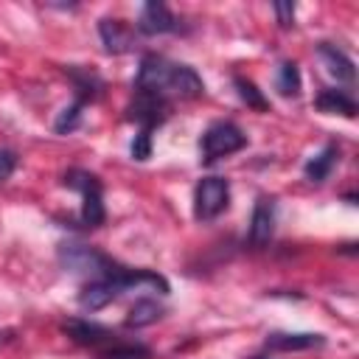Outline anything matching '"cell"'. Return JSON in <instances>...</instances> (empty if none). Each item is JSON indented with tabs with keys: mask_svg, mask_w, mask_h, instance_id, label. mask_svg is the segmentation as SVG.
Returning a JSON list of instances; mask_svg holds the SVG:
<instances>
[{
	"mask_svg": "<svg viewBox=\"0 0 359 359\" xmlns=\"http://www.w3.org/2000/svg\"><path fill=\"white\" fill-rule=\"evenodd\" d=\"M135 90L165 101V95L196 98V95H202L205 84H202V79L196 76L194 67L177 65V62H168V59L151 53V56H146L140 62V70H137V79H135Z\"/></svg>",
	"mask_w": 359,
	"mask_h": 359,
	"instance_id": "6da1fadb",
	"label": "cell"
},
{
	"mask_svg": "<svg viewBox=\"0 0 359 359\" xmlns=\"http://www.w3.org/2000/svg\"><path fill=\"white\" fill-rule=\"evenodd\" d=\"M59 261H62L65 269H70L76 275H90V280H98V278L109 275L118 266L104 252H98L93 247H84V244H62Z\"/></svg>",
	"mask_w": 359,
	"mask_h": 359,
	"instance_id": "7a4b0ae2",
	"label": "cell"
},
{
	"mask_svg": "<svg viewBox=\"0 0 359 359\" xmlns=\"http://www.w3.org/2000/svg\"><path fill=\"white\" fill-rule=\"evenodd\" d=\"M244 146H247V135L236 123H230V121L210 123L205 129V135H202V143H199L205 163H213L219 157H227V154H233V151H238Z\"/></svg>",
	"mask_w": 359,
	"mask_h": 359,
	"instance_id": "3957f363",
	"label": "cell"
},
{
	"mask_svg": "<svg viewBox=\"0 0 359 359\" xmlns=\"http://www.w3.org/2000/svg\"><path fill=\"white\" fill-rule=\"evenodd\" d=\"M65 185L81 191V219H84V224L98 227L104 222V216H107L104 213V202H101V182H98V177L90 174V171L73 168V171L65 174Z\"/></svg>",
	"mask_w": 359,
	"mask_h": 359,
	"instance_id": "277c9868",
	"label": "cell"
},
{
	"mask_svg": "<svg viewBox=\"0 0 359 359\" xmlns=\"http://www.w3.org/2000/svg\"><path fill=\"white\" fill-rule=\"evenodd\" d=\"M230 202V185L222 177H205L194 191V216L202 222L216 219Z\"/></svg>",
	"mask_w": 359,
	"mask_h": 359,
	"instance_id": "5b68a950",
	"label": "cell"
},
{
	"mask_svg": "<svg viewBox=\"0 0 359 359\" xmlns=\"http://www.w3.org/2000/svg\"><path fill=\"white\" fill-rule=\"evenodd\" d=\"M62 331H65L73 342L90 345V348H112V345L118 342L109 328H104V325H98V323H90V320H79V317L67 320V323L62 325Z\"/></svg>",
	"mask_w": 359,
	"mask_h": 359,
	"instance_id": "8992f818",
	"label": "cell"
},
{
	"mask_svg": "<svg viewBox=\"0 0 359 359\" xmlns=\"http://www.w3.org/2000/svg\"><path fill=\"white\" fill-rule=\"evenodd\" d=\"M165 115H168V104L163 98H154L146 93H137L135 101L126 107V118L137 121L140 129H154L160 121H165Z\"/></svg>",
	"mask_w": 359,
	"mask_h": 359,
	"instance_id": "52a82bcc",
	"label": "cell"
},
{
	"mask_svg": "<svg viewBox=\"0 0 359 359\" xmlns=\"http://www.w3.org/2000/svg\"><path fill=\"white\" fill-rule=\"evenodd\" d=\"M275 233V202L261 196L252 208V219H250V244L252 247H264L269 244Z\"/></svg>",
	"mask_w": 359,
	"mask_h": 359,
	"instance_id": "ba28073f",
	"label": "cell"
},
{
	"mask_svg": "<svg viewBox=\"0 0 359 359\" xmlns=\"http://www.w3.org/2000/svg\"><path fill=\"white\" fill-rule=\"evenodd\" d=\"M137 31H140V34H149V36L177 31V17H174L163 3H146V6L140 8Z\"/></svg>",
	"mask_w": 359,
	"mask_h": 359,
	"instance_id": "9c48e42d",
	"label": "cell"
},
{
	"mask_svg": "<svg viewBox=\"0 0 359 359\" xmlns=\"http://www.w3.org/2000/svg\"><path fill=\"white\" fill-rule=\"evenodd\" d=\"M98 34H101V42L107 48V53H126L135 42V34L132 28L123 22V20H101L98 22Z\"/></svg>",
	"mask_w": 359,
	"mask_h": 359,
	"instance_id": "30bf717a",
	"label": "cell"
},
{
	"mask_svg": "<svg viewBox=\"0 0 359 359\" xmlns=\"http://www.w3.org/2000/svg\"><path fill=\"white\" fill-rule=\"evenodd\" d=\"M314 345H323L320 334H280V331H275L266 337L269 351H306Z\"/></svg>",
	"mask_w": 359,
	"mask_h": 359,
	"instance_id": "8fae6325",
	"label": "cell"
},
{
	"mask_svg": "<svg viewBox=\"0 0 359 359\" xmlns=\"http://www.w3.org/2000/svg\"><path fill=\"white\" fill-rule=\"evenodd\" d=\"M314 104H317V109H323L328 115H345V118H353L356 115L353 98L348 93H342V90H323Z\"/></svg>",
	"mask_w": 359,
	"mask_h": 359,
	"instance_id": "7c38bea8",
	"label": "cell"
},
{
	"mask_svg": "<svg viewBox=\"0 0 359 359\" xmlns=\"http://www.w3.org/2000/svg\"><path fill=\"white\" fill-rule=\"evenodd\" d=\"M320 56L325 59V65H328V73H331V76H337L339 81H353V62H351L339 48H334V45L323 42V45H320Z\"/></svg>",
	"mask_w": 359,
	"mask_h": 359,
	"instance_id": "4fadbf2b",
	"label": "cell"
},
{
	"mask_svg": "<svg viewBox=\"0 0 359 359\" xmlns=\"http://www.w3.org/2000/svg\"><path fill=\"white\" fill-rule=\"evenodd\" d=\"M337 157H339L337 146H325L323 151H317V154L306 163V177H309L311 182H323V180L331 174V168H334Z\"/></svg>",
	"mask_w": 359,
	"mask_h": 359,
	"instance_id": "5bb4252c",
	"label": "cell"
},
{
	"mask_svg": "<svg viewBox=\"0 0 359 359\" xmlns=\"http://www.w3.org/2000/svg\"><path fill=\"white\" fill-rule=\"evenodd\" d=\"M275 87L280 95H297L300 93V70L294 62H280L275 73Z\"/></svg>",
	"mask_w": 359,
	"mask_h": 359,
	"instance_id": "9a60e30c",
	"label": "cell"
},
{
	"mask_svg": "<svg viewBox=\"0 0 359 359\" xmlns=\"http://www.w3.org/2000/svg\"><path fill=\"white\" fill-rule=\"evenodd\" d=\"M163 314V309L154 303V300H137L132 309H129V317H126V325H132V328H140V325H149V323H154L157 317Z\"/></svg>",
	"mask_w": 359,
	"mask_h": 359,
	"instance_id": "2e32d148",
	"label": "cell"
},
{
	"mask_svg": "<svg viewBox=\"0 0 359 359\" xmlns=\"http://www.w3.org/2000/svg\"><path fill=\"white\" fill-rule=\"evenodd\" d=\"M236 90H238V95H241V101L247 104V107H252V109H269V101L261 95V90L252 84V81H247V79H241V76H236Z\"/></svg>",
	"mask_w": 359,
	"mask_h": 359,
	"instance_id": "e0dca14e",
	"label": "cell"
},
{
	"mask_svg": "<svg viewBox=\"0 0 359 359\" xmlns=\"http://www.w3.org/2000/svg\"><path fill=\"white\" fill-rule=\"evenodd\" d=\"M81 101H73L70 107H65L62 109V115L56 118V123H53V129L56 132H70V129H76V123H79V118H81Z\"/></svg>",
	"mask_w": 359,
	"mask_h": 359,
	"instance_id": "ac0fdd59",
	"label": "cell"
},
{
	"mask_svg": "<svg viewBox=\"0 0 359 359\" xmlns=\"http://www.w3.org/2000/svg\"><path fill=\"white\" fill-rule=\"evenodd\" d=\"M132 157L135 160H149L151 157V129H140L132 140Z\"/></svg>",
	"mask_w": 359,
	"mask_h": 359,
	"instance_id": "d6986e66",
	"label": "cell"
},
{
	"mask_svg": "<svg viewBox=\"0 0 359 359\" xmlns=\"http://www.w3.org/2000/svg\"><path fill=\"white\" fill-rule=\"evenodd\" d=\"M17 168V154L11 149H0V182H6Z\"/></svg>",
	"mask_w": 359,
	"mask_h": 359,
	"instance_id": "ffe728a7",
	"label": "cell"
},
{
	"mask_svg": "<svg viewBox=\"0 0 359 359\" xmlns=\"http://www.w3.org/2000/svg\"><path fill=\"white\" fill-rule=\"evenodd\" d=\"M272 8H275V14H278L280 28H289L292 20H294V6H292V3H275Z\"/></svg>",
	"mask_w": 359,
	"mask_h": 359,
	"instance_id": "44dd1931",
	"label": "cell"
},
{
	"mask_svg": "<svg viewBox=\"0 0 359 359\" xmlns=\"http://www.w3.org/2000/svg\"><path fill=\"white\" fill-rule=\"evenodd\" d=\"M255 359H272V356H255Z\"/></svg>",
	"mask_w": 359,
	"mask_h": 359,
	"instance_id": "7402d4cb",
	"label": "cell"
}]
</instances>
